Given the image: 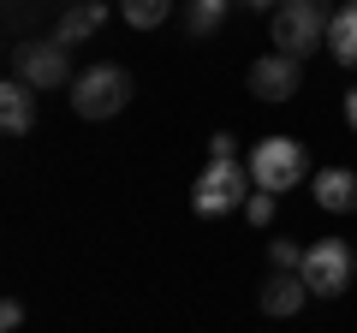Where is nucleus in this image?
Returning <instances> with one entry per match:
<instances>
[{"label": "nucleus", "instance_id": "obj_1", "mask_svg": "<svg viewBox=\"0 0 357 333\" xmlns=\"http://www.w3.org/2000/svg\"><path fill=\"white\" fill-rule=\"evenodd\" d=\"M250 166H238L232 155H208V166H203V179L191 185V208L203 220H215V215H232V208H244L250 203Z\"/></svg>", "mask_w": 357, "mask_h": 333}, {"label": "nucleus", "instance_id": "obj_2", "mask_svg": "<svg viewBox=\"0 0 357 333\" xmlns=\"http://www.w3.org/2000/svg\"><path fill=\"white\" fill-rule=\"evenodd\" d=\"M268 18H274V48L292 54V60L316 54V48H321V36H328V24H333L328 0H280Z\"/></svg>", "mask_w": 357, "mask_h": 333}, {"label": "nucleus", "instance_id": "obj_3", "mask_svg": "<svg viewBox=\"0 0 357 333\" xmlns=\"http://www.w3.org/2000/svg\"><path fill=\"white\" fill-rule=\"evenodd\" d=\"M131 102V72L126 65H89L84 77H72V114L77 119H114Z\"/></svg>", "mask_w": 357, "mask_h": 333}, {"label": "nucleus", "instance_id": "obj_4", "mask_svg": "<svg viewBox=\"0 0 357 333\" xmlns=\"http://www.w3.org/2000/svg\"><path fill=\"white\" fill-rule=\"evenodd\" d=\"M304 173H310V155H304V143H298V137H262L250 149L256 191H292Z\"/></svg>", "mask_w": 357, "mask_h": 333}, {"label": "nucleus", "instance_id": "obj_5", "mask_svg": "<svg viewBox=\"0 0 357 333\" xmlns=\"http://www.w3.org/2000/svg\"><path fill=\"white\" fill-rule=\"evenodd\" d=\"M13 77H24L30 90H60V84H72V42H60V36L18 42L13 48Z\"/></svg>", "mask_w": 357, "mask_h": 333}, {"label": "nucleus", "instance_id": "obj_6", "mask_svg": "<svg viewBox=\"0 0 357 333\" xmlns=\"http://www.w3.org/2000/svg\"><path fill=\"white\" fill-rule=\"evenodd\" d=\"M298 274H304V286L316 297H340L345 286H351V274H357V256H351V244H345V238H316L304 250V268H298Z\"/></svg>", "mask_w": 357, "mask_h": 333}, {"label": "nucleus", "instance_id": "obj_7", "mask_svg": "<svg viewBox=\"0 0 357 333\" xmlns=\"http://www.w3.org/2000/svg\"><path fill=\"white\" fill-rule=\"evenodd\" d=\"M244 84H250V95L256 102H292L298 95V84H304V65L292 60V54H262V60L250 65V72H244Z\"/></svg>", "mask_w": 357, "mask_h": 333}, {"label": "nucleus", "instance_id": "obj_8", "mask_svg": "<svg viewBox=\"0 0 357 333\" xmlns=\"http://www.w3.org/2000/svg\"><path fill=\"white\" fill-rule=\"evenodd\" d=\"M304 297H316L304 286V274H286V268H274L262 280V292H256V304H262V316H298L304 309Z\"/></svg>", "mask_w": 357, "mask_h": 333}, {"label": "nucleus", "instance_id": "obj_9", "mask_svg": "<svg viewBox=\"0 0 357 333\" xmlns=\"http://www.w3.org/2000/svg\"><path fill=\"white\" fill-rule=\"evenodd\" d=\"M0 125H6V137H30L36 131V90H30L24 77L0 84Z\"/></svg>", "mask_w": 357, "mask_h": 333}, {"label": "nucleus", "instance_id": "obj_10", "mask_svg": "<svg viewBox=\"0 0 357 333\" xmlns=\"http://www.w3.org/2000/svg\"><path fill=\"white\" fill-rule=\"evenodd\" d=\"M316 203L328 215H357V173L351 166H321L316 173Z\"/></svg>", "mask_w": 357, "mask_h": 333}, {"label": "nucleus", "instance_id": "obj_11", "mask_svg": "<svg viewBox=\"0 0 357 333\" xmlns=\"http://www.w3.org/2000/svg\"><path fill=\"white\" fill-rule=\"evenodd\" d=\"M102 24H107V6H102V0H84V6H66V18H60L54 36H60V42H84V36H96Z\"/></svg>", "mask_w": 357, "mask_h": 333}, {"label": "nucleus", "instance_id": "obj_12", "mask_svg": "<svg viewBox=\"0 0 357 333\" xmlns=\"http://www.w3.org/2000/svg\"><path fill=\"white\" fill-rule=\"evenodd\" d=\"M328 48H333V60H340V65H357V0L333 13V24H328Z\"/></svg>", "mask_w": 357, "mask_h": 333}, {"label": "nucleus", "instance_id": "obj_13", "mask_svg": "<svg viewBox=\"0 0 357 333\" xmlns=\"http://www.w3.org/2000/svg\"><path fill=\"white\" fill-rule=\"evenodd\" d=\"M119 13H126L131 30H161L173 18V0H119Z\"/></svg>", "mask_w": 357, "mask_h": 333}, {"label": "nucleus", "instance_id": "obj_14", "mask_svg": "<svg viewBox=\"0 0 357 333\" xmlns=\"http://www.w3.org/2000/svg\"><path fill=\"white\" fill-rule=\"evenodd\" d=\"M227 18V0H185V30L191 36H215Z\"/></svg>", "mask_w": 357, "mask_h": 333}, {"label": "nucleus", "instance_id": "obj_15", "mask_svg": "<svg viewBox=\"0 0 357 333\" xmlns=\"http://www.w3.org/2000/svg\"><path fill=\"white\" fill-rule=\"evenodd\" d=\"M268 268L298 274V268H304V250H298V244H286V238H268Z\"/></svg>", "mask_w": 357, "mask_h": 333}, {"label": "nucleus", "instance_id": "obj_16", "mask_svg": "<svg viewBox=\"0 0 357 333\" xmlns=\"http://www.w3.org/2000/svg\"><path fill=\"white\" fill-rule=\"evenodd\" d=\"M274 203H280V191H250V203H244V215H250L256 226H268V220H274Z\"/></svg>", "mask_w": 357, "mask_h": 333}, {"label": "nucleus", "instance_id": "obj_17", "mask_svg": "<svg viewBox=\"0 0 357 333\" xmlns=\"http://www.w3.org/2000/svg\"><path fill=\"white\" fill-rule=\"evenodd\" d=\"M0 327H6V333L24 327V304H18V297H6V304H0Z\"/></svg>", "mask_w": 357, "mask_h": 333}, {"label": "nucleus", "instance_id": "obj_18", "mask_svg": "<svg viewBox=\"0 0 357 333\" xmlns=\"http://www.w3.org/2000/svg\"><path fill=\"white\" fill-rule=\"evenodd\" d=\"M208 155H232V131H215L208 137Z\"/></svg>", "mask_w": 357, "mask_h": 333}, {"label": "nucleus", "instance_id": "obj_19", "mask_svg": "<svg viewBox=\"0 0 357 333\" xmlns=\"http://www.w3.org/2000/svg\"><path fill=\"white\" fill-rule=\"evenodd\" d=\"M345 125L357 131V90H345Z\"/></svg>", "mask_w": 357, "mask_h": 333}, {"label": "nucleus", "instance_id": "obj_20", "mask_svg": "<svg viewBox=\"0 0 357 333\" xmlns=\"http://www.w3.org/2000/svg\"><path fill=\"white\" fill-rule=\"evenodd\" d=\"M238 6H250V13H274L280 0H238Z\"/></svg>", "mask_w": 357, "mask_h": 333}]
</instances>
